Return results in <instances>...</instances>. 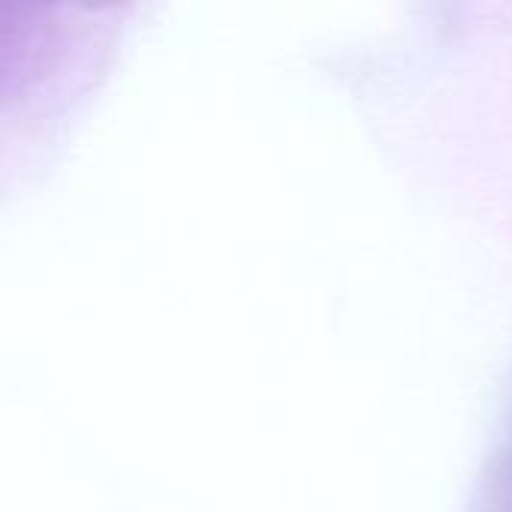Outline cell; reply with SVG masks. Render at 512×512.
Returning a JSON list of instances; mask_svg holds the SVG:
<instances>
[]
</instances>
